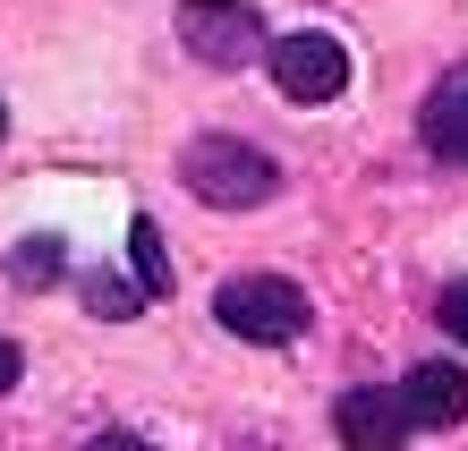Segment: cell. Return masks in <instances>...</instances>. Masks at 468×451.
I'll return each instance as SVG.
<instances>
[{
	"label": "cell",
	"instance_id": "6da1fadb",
	"mask_svg": "<svg viewBox=\"0 0 468 451\" xmlns=\"http://www.w3.org/2000/svg\"><path fill=\"white\" fill-rule=\"evenodd\" d=\"M179 188L197 196V205H213V213H247V205H272L282 171H272V154H256L247 136H197V145L179 154Z\"/></svg>",
	"mask_w": 468,
	"mask_h": 451
},
{
	"label": "cell",
	"instance_id": "7a4b0ae2",
	"mask_svg": "<svg viewBox=\"0 0 468 451\" xmlns=\"http://www.w3.org/2000/svg\"><path fill=\"white\" fill-rule=\"evenodd\" d=\"M213 324L239 332V341H256V349H282L307 332V290L282 273H247V281H222L213 290Z\"/></svg>",
	"mask_w": 468,
	"mask_h": 451
},
{
	"label": "cell",
	"instance_id": "3957f363",
	"mask_svg": "<svg viewBox=\"0 0 468 451\" xmlns=\"http://www.w3.org/2000/svg\"><path fill=\"white\" fill-rule=\"evenodd\" d=\"M179 43L205 69H247L264 60V17L247 0H179Z\"/></svg>",
	"mask_w": 468,
	"mask_h": 451
},
{
	"label": "cell",
	"instance_id": "277c9868",
	"mask_svg": "<svg viewBox=\"0 0 468 451\" xmlns=\"http://www.w3.org/2000/svg\"><path fill=\"white\" fill-rule=\"evenodd\" d=\"M264 69H272V86H282L290 102H333L349 86V51L333 35H282V43H264Z\"/></svg>",
	"mask_w": 468,
	"mask_h": 451
},
{
	"label": "cell",
	"instance_id": "5b68a950",
	"mask_svg": "<svg viewBox=\"0 0 468 451\" xmlns=\"http://www.w3.org/2000/svg\"><path fill=\"white\" fill-rule=\"evenodd\" d=\"M333 435H341V451H400L418 426H409L400 392H383V383H357V392H341V409H333Z\"/></svg>",
	"mask_w": 468,
	"mask_h": 451
},
{
	"label": "cell",
	"instance_id": "8992f818",
	"mask_svg": "<svg viewBox=\"0 0 468 451\" xmlns=\"http://www.w3.org/2000/svg\"><path fill=\"white\" fill-rule=\"evenodd\" d=\"M400 409H409V426H426V435H443L468 417V375L452 358H426V366H409V383H400Z\"/></svg>",
	"mask_w": 468,
	"mask_h": 451
},
{
	"label": "cell",
	"instance_id": "52a82bcc",
	"mask_svg": "<svg viewBox=\"0 0 468 451\" xmlns=\"http://www.w3.org/2000/svg\"><path fill=\"white\" fill-rule=\"evenodd\" d=\"M418 136H426V154H434V162L468 171V69L434 77V94H426V111H418Z\"/></svg>",
	"mask_w": 468,
	"mask_h": 451
},
{
	"label": "cell",
	"instance_id": "ba28073f",
	"mask_svg": "<svg viewBox=\"0 0 468 451\" xmlns=\"http://www.w3.org/2000/svg\"><path fill=\"white\" fill-rule=\"evenodd\" d=\"M60 273H69V247L60 239H17V256H9V281H17V290H51Z\"/></svg>",
	"mask_w": 468,
	"mask_h": 451
},
{
	"label": "cell",
	"instance_id": "9c48e42d",
	"mask_svg": "<svg viewBox=\"0 0 468 451\" xmlns=\"http://www.w3.org/2000/svg\"><path fill=\"white\" fill-rule=\"evenodd\" d=\"M128 247H136V290H145V298H162V290H171V264H162V231H154L145 213H136Z\"/></svg>",
	"mask_w": 468,
	"mask_h": 451
},
{
	"label": "cell",
	"instance_id": "30bf717a",
	"mask_svg": "<svg viewBox=\"0 0 468 451\" xmlns=\"http://www.w3.org/2000/svg\"><path fill=\"white\" fill-rule=\"evenodd\" d=\"M136 298H145V290L120 281V273H94V281H86V306H94V316H136Z\"/></svg>",
	"mask_w": 468,
	"mask_h": 451
},
{
	"label": "cell",
	"instance_id": "8fae6325",
	"mask_svg": "<svg viewBox=\"0 0 468 451\" xmlns=\"http://www.w3.org/2000/svg\"><path fill=\"white\" fill-rule=\"evenodd\" d=\"M443 324H452V341H468V281L443 290Z\"/></svg>",
	"mask_w": 468,
	"mask_h": 451
},
{
	"label": "cell",
	"instance_id": "7c38bea8",
	"mask_svg": "<svg viewBox=\"0 0 468 451\" xmlns=\"http://www.w3.org/2000/svg\"><path fill=\"white\" fill-rule=\"evenodd\" d=\"M86 451H162V443H145V435H120V426H112V435H94Z\"/></svg>",
	"mask_w": 468,
	"mask_h": 451
},
{
	"label": "cell",
	"instance_id": "4fadbf2b",
	"mask_svg": "<svg viewBox=\"0 0 468 451\" xmlns=\"http://www.w3.org/2000/svg\"><path fill=\"white\" fill-rule=\"evenodd\" d=\"M17 375H26V358H17L9 341H0V392H17Z\"/></svg>",
	"mask_w": 468,
	"mask_h": 451
},
{
	"label": "cell",
	"instance_id": "5bb4252c",
	"mask_svg": "<svg viewBox=\"0 0 468 451\" xmlns=\"http://www.w3.org/2000/svg\"><path fill=\"white\" fill-rule=\"evenodd\" d=\"M0 136H9V111H0Z\"/></svg>",
	"mask_w": 468,
	"mask_h": 451
}]
</instances>
